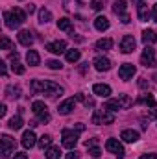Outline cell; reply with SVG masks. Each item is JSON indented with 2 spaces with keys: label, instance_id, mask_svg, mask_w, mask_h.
I'll return each instance as SVG.
<instances>
[{
  "label": "cell",
  "instance_id": "6da1fadb",
  "mask_svg": "<svg viewBox=\"0 0 157 159\" xmlns=\"http://www.w3.org/2000/svg\"><path fill=\"white\" fill-rule=\"evenodd\" d=\"M32 91L34 93H44L52 98H56L57 94H63V87L54 83V81H48V80H34L32 81Z\"/></svg>",
  "mask_w": 157,
  "mask_h": 159
},
{
  "label": "cell",
  "instance_id": "7a4b0ae2",
  "mask_svg": "<svg viewBox=\"0 0 157 159\" xmlns=\"http://www.w3.org/2000/svg\"><path fill=\"white\" fill-rule=\"evenodd\" d=\"M4 20H6V26L9 30H15V28H20V24L26 22V11H22L20 7H15L11 11H6L4 13Z\"/></svg>",
  "mask_w": 157,
  "mask_h": 159
},
{
  "label": "cell",
  "instance_id": "3957f363",
  "mask_svg": "<svg viewBox=\"0 0 157 159\" xmlns=\"http://www.w3.org/2000/svg\"><path fill=\"white\" fill-rule=\"evenodd\" d=\"M113 122H115V111L107 109L105 106L92 113V124H113Z\"/></svg>",
  "mask_w": 157,
  "mask_h": 159
},
{
  "label": "cell",
  "instance_id": "277c9868",
  "mask_svg": "<svg viewBox=\"0 0 157 159\" xmlns=\"http://www.w3.org/2000/svg\"><path fill=\"white\" fill-rule=\"evenodd\" d=\"M61 137H63L61 143H63L65 148H69V150L76 148V144H78V131H74V129H63Z\"/></svg>",
  "mask_w": 157,
  "mask_h": 159
},
{
  "label": "cell",
  "instance_id": "5b68a950",
  "mask_svg": "<svg viewBox=\"0 0 157 159\" xmlns=\"http://www.w3.org/2000/svg\"><path fill=\"white\" fill-rule=\"evenodd\" d=\"M105 150L111 152V154H115L118 159H124V156H126V150H124V146H122V143L118 139H107Z\"/></svg>",
  "mask_w": 157,
  "mask_h": 159
},
{
  "label": "cell",
  "instance_id": "8992f818",
  "mask_svg": "<svg viewBox=\"0 0 157 159\" xmlns=\"http://www.w3.org/2000/svg\"><path fill=\"white\" fill-rule=\"evenodd\" d=\"M141 63H142L144 67H157L155 50H154L152 46H148V44H146V48H144V50H142V54H141Z\"/></svg>",
  "mask_w": 157,
  "mask_h": 159
},
{
  "label": "cell",
  "instance_id": "52a82bcc",
  "mask_svg": "<svg viewBox=\"0 0 157 159\" xmlns=\"http://www.w3.org/2000/svg\"><path fill=\"white\" fill-rule=\"evenodd\" d=\"M15 152V141L9 135H2V159H9Z\"/></svg>",
  "mask_w": 157,
  "mask_h": 159
},
{
  "label": "cell",
  "instance_id": "ba28073f",
  "mask_svg": "<svg viewBox=\"0 0 157 159\" xmlns=\"http://www.w3.org/2000/svg\"><path fill=\"white\" fill-rule=\"evenodd\" d=\"M32 111L39 117L41 122H48V120H50L48 107H46V104H44V102H41V100H35V102L32 104Z\"/></svg>",
  "mask_w": 157,
  "mask_h": 159
},
{
  "label": "cell",
  "instance_id": "9c48e42d",
  "mask_svg": "<svg viewBox=\"0 0 157 159\" xmlns=\"http://www.w3.org/2000/svg\"><path fill=\"white\" fill-rule=\"evenodd\" d=\"M135 72H137V69H135V65H131V63H124V65L118 69V76H120V80H124V81L131 80L135 76Z\"/></svg>",
  "mask_w": 157,
  "mask_h": 159
},
{
  "label": "cell",
  "instance_id": "30bf717a",
  "mask_svg": "<svg viewBox=\"0 0 157 159\" xmlns=\"http://www.w3.org/2000/svg\"><path fill=\"white\" fill-rule=\"evenodd\" d=\"M135 39H133V35H124L122 41H120V52L122 54H131L133 50H135Z\"/></svg>",
  "mask_w": 157,
  "mask_h": 159
},
{
  "label": "cell",
  "instance_id": "8fae6325",
  "mask_svg": "<svg viewBox=\"0 0 157 159\" xmlns=\"http://www.w3.org/2000/svg\"><path fill=\"white\" fill-rule=\"evenodd\" d=\"M92 65H94V69H96L98 72H107V70L111 69V61H109L107 57H102V56H98V57H94V61H92Z\"/></svg>",
  "mask_w": 157,
  "mask_h": 159
},
{
  "label": "cell",
  "instance_id": "7c38bea8",
  "mask_svg": "<svg viewBox=\"0 0 157 159\" xmlns=\"http://www.w3.org/2000/svg\"><path fill=\"white\" fill-rule=\"evenodd\" d=\"M46 50L52 52V54H56V56H59V54H63V52L67 50V43H65V41H54V43H48V44H46Z\"/></svg>",
  "mask_w": 157,
  "mask_h": 159
},
{
  "label": "cell",
  "instance_id": "4fadbf2b",
  "mask_svg": "<svg viewBox=\"0 0 157 159\" xmlns=\"http://www.w3.org/2000/svg\"><path fill=\"white\" fill-rule=\"evenodd\" d=\"M22 146L24 148H34L35 144H37V137H35V133L32 131V129H28V131H24V135H22Z\"/></svg>",
  "mask_w": 157,
  "mask_h": 159
},
{
  "label": "cell",
  "instance_id": "5bb4252c",
  "mask_svg": "<svg viewBox=\"0 0 157 159\" xmlns=\"http://www.w3.org/2000/svg\"><path fill=\"white\" fill-rule=\"evenodd\" d=\"M74 106H76V100H74V98H67L65 102H61V104H59L57 111H59V115H69V113H72Z\"/></svg>",
  "mask_w": 157,
  "mask_h": 159
},
{
  "label": "cell",
  "instance_id": "9a60e30c",
  "mask_svg": "<svg viewBox=\"0 0 157 159\" xmlns=\"http://www.w3.org/2000/svg\"><path fill=\"white\" fill-rule=\"evenodd\" d=\"M92 93L98 94V96H102V98H109V94H111V87L105 85V83H94Z\"/></svg>",
  "mask_w": 157,
  "mask_h": 159
},
{
  "label": "cell",
  "instance_id": "2e32d148",
  "mask_svg": "<svg viewBox=\"0 0 157 159\" xmlns=\"http://www.w3.org/2000/svg\"><path fill=\"white\" fill-rule=\"evenodd\" d=\"M120 139L124 141V143H137L139 141V133L135 131V129H124L122 133H120Z\"/></svg>",
  "mask_w": 157,
  "mask_h": 159
},
{
  "label": "cell",
  "instance_id": "e0dca14e",
  "mask_svg": "<svg viewBox=\"0 0 157 159\" xmlns=\"http://www.w3.org/2000/svg\"><path fill=\"white\" fill-rule=\"evenodd\" d=\"M19 43L24 44V46H32L34 44V34L28 32V30H20L19 32Z\"/></svg>",
  "mask_w": 157,
  "mask_h": 159
},
{
  "label": "cell",
  "instance_id": "ac0fdd59",
  "mask_svg": "<svg viewBox=\"0 0 157 159\" xmlns=\"http://www.w3.org/2000/svg\"><path fill=\"white\" fill-rule=\"evenodd\" d=\"M115 100V104H117L120 109H128V107H131V104H133V100L128 96V94H118L117 98H113Z\"/></svg>",
  "mask_w": 157,
  "mask_h": 159
},
{
  "label": "cell",
  "instance_id": "d6986e66",
  "mask_svg": "<svg viewBox=\"0 0 157 159\" xmlns=\"http://www.w3.org/2000/svg\"><path fill=\"white\" fill-rule=\"evenodd\" d=\"M137 13H139V19L144 20V22L150 19V9H148V6H146L144 2H139V4H137Z\"/></svg>",
  "mask_w": 157,
  "mask_h": 159
},
{
  "label": "cell",
  "instance_id": "ffe728a7",
  "mask_svg": "<svg viewBox=\"0 0 157 159\" xmlns=\"http://www.w3.org/2000/svg\"><path fill=\"white\" fill-rule=\"evenodd\" d=\"M94 28H96L98 32H105V30L109 28V19H107V17H102V15L96 17V19H94Z\"/></svg>",
  "mask_w": 157,
  "mask_h": 159
},
{
  "label": "cell",
  "instance_id": "44dd1931",
  "mask_svg": "<svg viewBox=\"0 0 157 159\" xmlns=\"http://www.w3.org/2000/svg\"><path fill=\"white\" fill-rule=\"evenodd\" d=\"M26 63H28L30 67H37V65L41 63L39 54H37L35 50H28V54H26Z\"/></svg>",
  "mask_w": 157,
  "mask_h": 159
},
{
  "label": "cell",
  "instance_id": "7402d4cb",
  "mask_svg": "<svg viewBox=\"0 0 157 159\" xmlns=\"http://www.w3.org/2000/svg\"><path fill=\"white\" fill-rule=\"evenodd\" d=\"M113 11L120 15V17H124V15H128V6H126V2L124 0H117L115 4H113Z\"/></svg>",
  "mask_w": 157,
  "mask_h": 159
},
{
  "label": "cell",
  "instance_id": "603a6c76",
  "mask_svg": "<svg viewBox=\"0 0 157 159\" xmlns=\"http://www.w3.org/2000/svg\"><path fill=\"white\" fill-rule=\"evenodd\" d=\"M142 43H144V44L157 43V34L154 30H144V32H142Z\"/></svg>",
  "mask_w": 157,
  "mask_h": 159
},
{
  "label": "cell",
  "instance_id": "cb8c5ba5",
  "mask_svg": "<svg viewBox=\"0 0 157 159\" xmlns=\"http://www.w3.org/2000/svg\"><path fill=\"white\" fill-rule=\"evenodd\" d=\"M50 20H52V13H50V9L41 7L39 9V22L41 24H46V22H50Z\"/></svg>",
  "mask_w": 157,
  "mask_h": 159
},
{
  "label": "cell",
  "instance_id": "d4e9b609",
  "mask_svg": "<svg viewBox=\"0 0 157 159\" xmlns=\"http://www.w3.org/2000/svg\"><path fill=\"white\" fill-rule=\"evenodd\" d=\"M96 48H98V50H111V48H113V39L105 37V39L96 41Z\"/></svg>",
  "mask_w": 157,
  "mask_h": 159
},
{
  "label": "cell",
  "instance_id": "484cf974",
  "mask_svg": "<svg viewBox=\"0 0 157 159\" xmlns=\"http://www.w3.org/2000/svg\"><path fill=\"white\" fill-rule=\"evenodd\" d=\"M22 124H24V122H22V117H20V113H19V115H15L13 119L9 120V124H7V126H9L11 129H15V131H17V129H20V128H22Z\"/></svg>",
  "mask_w": 157,
  "mask_h": 159
},
{
  "label": "cell",
  "instance_id": "4316f807",
  "mask_svg": "<svg viewBox=\"0 0 157 159\" xmlns=\"http://www.w3.org/2000/svg\"><path fill=\"white\" fill-rule=\"evenodd\" d=\"M139 102L144 104V106H148V107H155L157 106V100L154 98V94H144L142 98H139Z\"/></svg>",
  "mask_w": 157,
  "mask_h": 159
},
{
  "label": "cell",
  "instance_id": "83f0119b",
  "mask_svg": "<svg viewBox=\"0 0 157 159\" xmlns=\"http://www.w3.org/2000/svg\"><path fill=\"white\" fill-rule=\"evenodd\" d=\"M57 28L63 30V32H70V34H72V22H70L69 19H59V20H57Z\"/></svg>",
  "mask_w": 157,
  "mask_h": 159
},
{
  "label": "cell",
  "instance_id": "f1b7e54d",
  "mask_svg": "<svg viewBox=\"0 0 157 159\" xmlns=\"http://www.w3.org/2000/svg\"><path fill=\"white\" fill-rule=\"evenodd\" d=\"M6 94H7L9 98H13V100H15V98H19V96H20V87H19V85H9V87L6 89Z\"/></svg>",
  "mask_w": 157,
  "mask_h": 159
},
{
  "label": "cell",
  "instance_id": "f546056e",
  "mask_svg": "<svg viewBox=\"0 0 157 159\" xmlns=\"http://www.w3.org/2000/svg\"><path fill=\"white\" fill-rule=\"evenodd\" d=\"M37 144H39V148H43V150H48L50 144H52V137L50 135H43L39 141H37Z\"/></svg>",
  "mask_w": 157,
  "mask_h": 159
},
{
  "label": "cell",
  "instance_id": "4dcf8cb0",
  "mask_svg": "<svg viewBox=\"0 0 157 159\" xmlns=\"http://www.w3.org/2000/svg\"><path fill=\"white\" fill-rule=\"evenodd\" d=\"M79 57H81L79 50H69L67 52V61L69 63H76V61H79Z\"/></svg>",
  "mask_w": 157,
  "mask_h": 159
},
{
  "label": "cell",
  "instance_id": "1f68e13d",
  "mask_svg": "<svg viewBox=\"0 0 157 159\" xmlns=\"http://www.w3.org/2000/svg\"><path fill=\"white\" fill-rule=\"evenodd\" d=\"M76 98H78L79 102H83V106H85V107H94V100H92L91 96H85L83 93H79Z\"/></svg>",
  "mask_w": 157,
  "mask_h": 159
},
{
  "label": "cell",
  "instance_id": "d6a6232c",
  "mask_svg": "<svg viewBox=\"0 0 157 159\" xmlns=\"http://www.w3.org/2000/svg\"><path fill=\"white\" fill-rule=\"evenodd\" d=\"M59 156H61V152L57 146H50L46 150V159H59Z\"/></svg>",
  "mask_w": 157,
  "mask_h": 159
},
{
  "label": "cell",
  "instance_id": "836d02e7",
  "mask_svg": "<svg viewBox=\"0 0 157 159\" xmlns=\"http://www.w3.org/2000/svg\"><path fill=\"white\" fill-rule=\"evenodd\" d=\"M11 69H13L15 74H24V70H26V69L19 63V59H11Z\"/></svg>",
  "mask_w": 157,
  "mask_h": 159
},
{
  "label": "cell",
  "instance_id": "e575fe53",
  "mask_svg": "<svg viewBox=\"0 0 157 159\" xmlns=\"http://www.w3.org/2000/svg\"><path fill=\"white\" fill-rule=\"evenodd\" d=\"M0 48H2V50H13V43L7 39V37H2V41H0Z\"/></svg>",
  "mask_w": 157,
  "mask_h": 159
},
{
  "label": "cell",
  "instance_id": "d590c367",
  "mask_svg": "<svg viewBox=\"0 0 157 159\" xmlns=\"http://www.w3.org/2000/svg\"><path fill=\"white\" fill-rule=\"evenodd\" d=\"M46 67L48 69H52V70H59L63 65H61V61H56V59H50V61H46Z\"/></svg>",
  "mask_w": 157,
  "mask_h": 159
},
{
  "label": "cell",
  "instance_id": "8d00e7d4",
  "mask_svg": "<svg viewBox=\"0 0 157 159\" xmlns=\"http://www.w3.org/2000/svg\"><path fill=\"white\" fill-rule=\"evenodd\" d=\"M89 154H91V156H92V157H100V154H102V150H100V148H98V146H92V148H89Z\"/></svg>",
  "mask_w": 157,
  "mask_h": 159
},
{
  "label": "cell",
  "instance_id": "74e56055",
  "mask_svg": "<svg viewBox=\"0 0 157 159\" xmlns=\"http://www.w3.org/2000/svg\"><path fill=\"white\" fill-rule=\"evenodd\" d=\"M91 7H92L94 11H100V9H102V2H100V0H92V2H91Z\"/></svg>",
  "mask_w": 157,
  "mask_h": 159
},
{
  "label": "cell",
  "instance_id": "f35d334b",
  "mask_svg": "<svg viewBox=\"0 0 157 159\" xmlns=\"http://www.w3.org/2000/svg\"><path fill=\"white\" fill-rule=\"evenodd\" d=\"M96 143H98V139H87L85 141V146L87 148H92V146H96Z\"/></svg>",
  "mask_w": 157,
  "mask_h": 159
},
{
  "label": "cell",
  "instance_id": "ab89813d",
  "mask_svg": "<svg viewBox=\"0 0 157 159\" xmlns=\"http://www.w3.org/2000/svg\"><path fill=\"white\" fill-rule=\"evenodd\" d=\"M148 85H150V83L146 81V78H141V80H139V87H141V89H148Z\"/></svg>",
  "mask_w": 157,
  "mask_h": 159
},
{
  "label": "cell",
  "instance_id": "60d3db41",
  "mask_svg": "<svg viewBox=\"0 0 157 159\" xmlns=\"http://www.w3.org/2000/svg\"><path fill=\"white\" fill-rule=\"evenodd\" d=\"M139 159H157V154H144V156H141Z\"/></svg>",
  "mask_w": 157,
  "mask_h": 159
},
{
  "label": "cell",
  "instance_id": "b9f144b4",
  "mask_svg": "<svg viewBox=\"0 0 157 159\" xmlns=\"http://www.w3.org/2000/svg\"><path fill=\"white\" fill-rule=\"evenodd\" d=\"M67 159H78V152H76V150H72L70 154H67Z\"/></svg>",
  "mask_w": 157,
  "mask_h": 159
},
{
  "label": "cell",
  "instance_id": "7bdbcfd3",
  "mask_svg": "<svg viewBox=\"0 0 157 159\" xmlns=\"http://www.w3.org/2000/svg\"><path fill=\"white\" fill-rule=\"evenodd\" d=\"M120 20H122V24H129V15H124V17H120Z\"/></svg>",
  "mask_w": 157,
  "mask_h": 159
},
{
  "label": "cell",
  "instance_id": "ee69618b",
  "mask_svg": "<svg viewBox=\"0 0 157 159\" xmlns=\"http://www.w3.org/2000/svg\"><path fill=\"white\" fill-rule=\"evenodd\" d=\"M34 11H35V6H34V4L26 6V13H34Z\"/></svg>",
  "mask_w": 157,
  "mask_h": 159
},
{
  "label": "cell",
  "instance_id": "f6af8a7d",
  "mask_svg": "<svg viewBox=\"0 0 157 159\" xmlns=\"http://www.w3.org/2000/svg\"><path fill=\"white\" fill-rule=\"evenodd\" d=\"M87 69H89V63H81V67H79V72H87Z\"/></svg>",
  "mask_w": 157,
  "mask_h": 159
},
{
  "label": "cell",
  "instance_id": "bcb514c9",
  "mask_svg": "<svg viewBox=\"0 0 157 159\" xmlns=\"http://www.w3.org/2000/svg\"><path fill=\"white\" fill-rule=\"evenodd\" d=\"M9 59H19V52H9Z\"/></svg>",
  "mask_w": 157,
  "mask_h": 159
},
{
  "label": "cell",
  "instance_id": "7dc6e473",
  "mask_svg": "<svg viewBox=\"0 0 157 159\" xmlns=\"http://www.w3.org/2000/svg\"><path fill=\"white\" fill-rule=\"evenodd\" d=\"M6 109H7V107H6V104H2V106H0V117H4V115H6Z\"/></svg>",
  "mask_w": 157,
  "mask_h": 159
},
{
  "label": "cell",
  "instance_id": "c3c4849f",
  "mask_svg": "<svg viewBox=\"0 0 157 159\" xmlns=\"http://www.w3.org/2000/svg\"><path fill=\"white\" fill-rule=\"evenodd\" d=\"M13 159H28V156H26V154H15Z\"/></svg>",
  "mask_w": 157,
  "mask_h": 159
},
{
  "label": "cell",
  "instance_id": "681fc988",
  "mask_svg": "<svg viewBox=\"0 0 157 159\" xmlns=\"http://www.w3.org/2000/svg\"><path fill=\"white\" fill-rule=\"evenodd\" d=\"M152 15H154V20L157 22V4H154V13Z\"/></svg>",
  "mask_w": 157,
  "mask_h": 159
},
{
  "label": "cell",
  "instance_id": "f907efd6",
  "mask_svg": "<svg viewBox=\"0 0 157 159\" xmlns=\"http://www.w3.org/2000/svg\"><path fill=\"white\" fill-rule=\"evenodd\" d=\"M83 129H85V126H83V124H76V131H83Z\"/></svg>",
  "mask_w": 157,
  "mask_h": 159
},
{
  "label": "cell",
  "instance_id": "816d5d0a",
  "mask_svg": "<svg viewBox=\"0 0 157 159\" xmlns=\"http://www.w3.org/2000/svg\"><path fill=\"white\" fill-rule=\"evenodd\" d=\"M152 80H154V81L157 83V74H154V78H152Z\"/></svg>",
  "mask_w": 157,
  "mask_h": 159
},
{
  "label": "cell",
  "instance_id": "f5cc1de1",
  "mask_svg": "<svg viewBox=\"0 0 157 159\" xmlns=\"http://www.w3.org/2000/svg\"><path fill=\"white\" fill-rule=\"evenodd\" d=\"M92 159H96V157H92Z\"/></svg>",
  "mask_w": 157,
  "mask_h": 159
}]
</instances>
